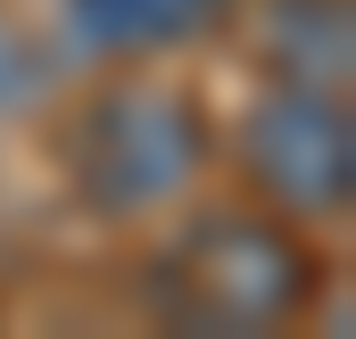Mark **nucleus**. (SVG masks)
I'll return each mask as SVG.
<instances>
[{"label":"nucleus","mask_w":356,"mask_h":339,"mask_svg":"<svg viewBox=\"0 0 356 339\" xmlns=\"http://www.w3.org/2000/svg\"><path fill=\"white\" fill-rule=\"evenodd\" d=\"M133 298L158 331L191 339H282L323 315L332 249L323 232L273 215L257 199H207L191 190L175 215L149 224V249L133 273Z\"/></svg>","instance_id":"1"},{"label":"nucleus","mask_w":356,"mask_h":339,"mask_svg":"<svg viewBox=\"0 0 356 339\" xmlns=\"http://www.w3.org/2000/svg\"><path fill=\"white\" fill-rule=\"evenodd\" d=\"M58 199L99 232H149L216 174V108L175 58L83 67V83L50 108Z\"/></svg>","instance_id":"2"},{"label":"nucleus","mask_w":356,"mask_h":339,"mask_svg":"<svg viewBox=\"0 0 356 339\" xmlns=\"http://www.w3.org/2000/svg\"><path fill=\"white\" fill-rule=\"evenodd\" d=\"M216 166L241 199L307 232H340L356 215V99L323 83H266L241 99L232 124H216Z\"/></svg>","instance_id":"3"},{"label":"nucleus","mask_w":356,"mask_h":339,"mask_svg":"<svg viewBox=\"0 0 356 339\" xmlns=\"http://www.w3.org/2000/svg\"><path fill=\"white\" fill-rule=\"evenodd\" d=\"M241 0H50V33L83 67H149L232 42Z\"/></svg>","instance_id":"4"},{"label":"nucleus","mask_w":356,"mask_h":339,"mask_svg":"<svg viewBox=\"0 0 356 339\" xmlns=\"http://www.w3.org/2000/svg\"><path fill=\"white\" fill-rule=\"evenodd\" d=\"M266 83L356 91V8L348 0H241V25Z\"/></svg>","instance_id":"5"},{"label":"nucleus","mask_w":356,"mask_h":339,"mask_svg":"<svg viewBox=\"0 0 356 339\" xmlns=\"http://www.w3.org/2000/svg\"><path fill=\"white\" fill-rule=\"evenodd\" d=\"M50 50L17 25V0H0V108H25V99H42L50 91Z\"/></svg>","instance_id":"6"}]
</instances>
